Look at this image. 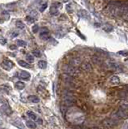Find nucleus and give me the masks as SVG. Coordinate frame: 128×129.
<instances>
[{
  "mask_svg": "<svg viewBox=\"0 0 128 129\" xmlns=\"http://www.w3.org/2000/svg\"><path fill=\"white\" fill-rule=\"evenodd\" d=\"M124 5L119 3H112L109 5L110 14L114 17H119L123 15Z\"/></svg>",
  "mask_w": 128,
  "mask_h": 129,
  "instance_id": "1",
  "label": "nucleus"
},
{
  "mask_svg": "<svg viewBox=\"0 0 128 129\" xmlns=\"http://www.w3.org/2000/svg\"><path fill=\"white\" fill-rule=\"evenodd\" d=\"M63 100H64V104L67 107H70L75 103V99L73 97L71 93H64V97H63Z\"/></svg>",
  "mask_w": 128,
  "mask_h": 129,
  "instance_id": "2",
  "label": "nucleus"
},
{
  "mask_svg": "<svg viewBox=\"0 0 128 129\" xmlns=\"http://www.w3.org/2000/svg\"><path fill=\"white\" fill-rule=\"evenodd\" d=\"M64 71L65 73L70 74V75H72V76H76V75H77L78 73H79L78 69H77L76 67L71 65V64H67V65L64 66Z\"/></svg>",
  "mask_w": 128,
  "mask_h": 129,
  "instance_id": "3",
  "label": "nucleus"
},
{
  "mask_svg": "<svg viewBox=\"0 0 128 129\" xmlns=\"http://www.w3.org/2000/svg\"><path fill=\"white\" fill-rule=\"evenodd\" d=\"M1 110L5 115H10L11 114V112H12V111H11L8 103H7L6 100H3V99L1 100Z\"/></svg>",
  "mask_w": 128,
  "mask_h": 129,
  "instance_id": "4",
  "label": "nucleus"
},
{
  "mask_svg": "<svg viewBox=\"0 0 128 129\" xmlns=\"http://www.w3.org/2000/svg\"><path fill=\"white\" fill-rule=\"evenodd\" d=\"M105 65L108 69H111V70L121 69V66L119 65V64L115 61H112V60H108V61H106L105 63Z\"/></svg>",
  "mask_w": 128,
  "mask_h": 129,
  "instance_id": "5",
  "label": "nucleus"
},
{
  "mask_svg": "<svg viewBox=\"0 0 128 129\" xmlns=\"http://www.w3.org/2000/svg\"><path fill=\"white\" fill-rule=\"evenodd\" d=\"M40 38L42 40H48L51 38L49 36V31L47 28H42L40 32Z\"/></svg>",
  "mask_w": 128,
  "mask_h": 129,
  "instance_id": "6",
  "label": "nucleus"
},
{
  "mask_svg": "<svg viewBox=\"0 0 128 129\" xmlns=\"http://www.w3.org/2000/svg\"><path fill=\"white\" fill-rule=\"evenodd\" d=\"M13 66H14V63L9 59H5V60H3V62H2V67H3L5 70H7V71L11 70Z\"/></svg>",
  "mask_w": 128,
  "mask_h": 129,
  "instance_id": "7",
  "label": "nucleus"
},
{
  "mask_svg": "<svg viewBox=\"0 0 128 129\" xmlns=\"http://www.w3.org/2000/svg\"><path fill=\"white\" fill-rule=\"evenodd\" d=\"M81 60L80 59L79 57H72L71 59L69 60V64L71 65L74 66V67L77 68L79 67L80 65H81Z\"/></svg>",
  "mask_w": 128,
  "mask_h": 129,
  "instance_id": "8",
  "label": "nucleus"
},
{
  "mask_svg": "<svg viewBox=\"0 0 128 129\" xmlns=\"http://www.w3.org/2000/svg\"><path fill=\"white\" fill-rule=\"evenodd\" d=\"M116 124H117V123H116L114 120H112L111 118V119H106V120L103 121V125L107 128H113V127H115Z\"/></svg>",
  "mask_w": 128,
  "mask_h": 129,
  "instance_id": "9",
  "label": "nucleus"
},
{
  "mask_svg": "<svg viewBox=\"0 0 128 129\" xmlns=\"http://www.w3.org/2000/svg\"><path fill=\"white\" fill-rule=\"evenodd\" d=\"M62 79L64 80L66 83H68V84H72V83H73V82H74V79H73V76L70 75V74H68V73L63 74Z\"/></svg>",
  "mask_w": 128,
  "mask_h": 129,
  "instance_id": "10",
  "label": "nucleus"
},
{
  "mask_svg": "<svg viewBox=\"0 0 128 129\" xmlns=\"http://www.w3.org/2000/svg\"><path fill=\"white\" fill-rule=\"evenodd\" d=\"M30 77H31L30 73L27 71H21L20 73H19V77L23 80H26V81H27V80L30 79Z\"/></svg>",
  "mask_w": 128,
  "mask_h": 129,
  "instance_id": "11",
  "label": "nucleus"
},
{
  "mask_svg": "<svg viewBox=\"0 0 128 129\" xmlns=\"http://www.w3.org/2000/svg\"><path fill=\"white\" fill-rule=\"evenodd\" d=\"M13 125H15V127H17L19 129H24V125L22 123V121H21L19 119H16V120H13L12 122Z\"/></svg>",
  "mask_w": 128,
  "mask_h": 129,
  "instance_id": "12",
  "label": "nucleus"
},
{
  "mask_svg": "<svg viewBox=\"0 0 128 129\" xmlns=\"http://www.w3.org/2000/svg\"><path fill=\"white\" fill-rule=\"evenodd\" d=\"M81 69L84 70V71H86V72H90L92 71V66L89 62H85V63H82L81 64Z\"/></svg>",
  "mask_w": 128,
  "mask_h": 129,
  "instance_id": "13",
  "label": "nucleus"
},
{
  "mask_svg": "<svg viewBox=\"0 0 128 129\" xmlns=\"http://www.w3.org/2000/svg\"><path fill=\"white\" fill-rule=\"evenodd\" d=\"M118 115H119V117L121 119H127V112L126 110H123V109L122 108H119V110L117 111Z\"/></svg>",
  "mask_w": 128,
  "mask_h": 129,
  "instance_id": "14",
  "label": "nucleus"
},
{
  "mask_svg": "<svg viewBox=\"0 0 128 129\" xmlns=\"http://www.w3.org/2000/svg\"><path fill=\"white\" fill-rule=\"evenodd\" d=\"M110 82H111V83L113 84V85H119V84L120 83V79L118 76L115 75V76H112V77H111Z\"/></svg>",
  "mask_w": 128,
  "mask_h": 129,
  "instance_id": "15",
  "label": "nucleus"
},
{
  "mask_svg": "<svg viewBox=\"0 0 128 129\" xmlns=\"http://www.w3.org/2000/svg\"><path fill=\"white\" fill-rule=\"evenodd\" d=\"M92 60H93L94 63L96 64H101L102 63V59L100 56H98L97 55H94L92 56Z\"/></svg>",
  "mask_w": 128,
  "mask_h": 129,
  "instance_id": "16",
  "label": "nucleus"
},
{
  "mask_svg": "<svg viewBox=\"0 0 128 129\" xmlns=\"http://www.w3.org/2000/svg\"><path fill=\"white\" fill-rule=\"evenodd\" d=\"M122 16H123V19H125L126 21L128 22V5H124L123 13Z\"/></svg>",
  "mask_w": 128,
  "mask_h": 129,
  "instance_id": "17",
  "label": "nucleus"
},
{
  "mask_svg": "<svg viewBox=\"0 0 128 129\" xmlns=\"http://www.w3.org/2000/svg\"><path fill=\"white\" fill-rule=\"evenodd\" d=\"M50 14L52 15H56L58 14V8H57V7H56L55 5H52V6H51V7H50Z\"/></svg>",
  "mask_w": 128,
  "mask_h": 129,
  "instance_id": "18",
  "label": "nucleus"
},
{
  "mask_svg": "<svg viewBox=\"0 0 128 129\" xmlns=\"http://www.w3.org/2000/svg\"><path fill=\"white\" fill-rule=\"evenodd\" d=\"M28 100L31 102V103H38L40 102V99L37 96H35V95H30V96H28Z\"/></svg>",
  "mask_w": 128,
  "mask_h": 129,
  "instance_id": "19",
  "label": "nucleus"
},
{
  "mask_svg": "<svg viewBox=\"0 0 128 129\" xmlns=\"http://www.w3.org/2000/svg\"><path fill=\"white\" fill-rule=\"evenodd\" d=\"M120 108L123 109V110L127 111L128 110V101L127 100H122L120 103Z\"/></svg>",
  "mask_w": 128,
  "mask_h": 129,
  "instance_id": "20",
  "label": "nucleus"
},
{
  "mask_svg": "<svg viewBox=\"0 0 128 129\" xmlns=\"http://www.w3.org/2000/svg\"><path fill=\"white\" fill-rule=\"evenodd\" d=\"M25 87V84L23 82H17L16 83H15V88H16L17 90H21L24 89Z\"/></svg>",
  "mask_w": 128,
  "mask_h": 129,
  "instance_id": "21",
  "label": "nucleus"
},
{
  "mask_svg": "<svg viewBox=\"0 0 128 129\" xmlns=\"http://www.w3.org/2000/svg\"><path fill=\"white\" fill-rule=\"evenodd\" d=\"M10 18V15L7 11H3L1 13V19L2 20H8Z\"/></svg>",
  "mask_w": 128,
  "mask_h": 129,
  "instance_id": "22",
  "label": "nucleus"
},
{
  "mask_svg": "<svg viewBox=\"0 0 128 129\" xmlns=\"http://www.w3.org/2000/svg\"><path fill=\"white\" fill-rule=\"evenodd\" d=\"M15 26H16V28L18 29H20V30H23V29H24V28H25L23 23L20 20H17L16 21V23H15Z\"/></svg>",
  "mask_w": 128,
  "mask_h": 129,
  "instance_id": "23",
  "label": "nucleus"
},
{
  "mask_svg": "<svg viewBox=\"0 0 128 129\" xmlns=\"http://www.w3.org/2000/svg\"><path fill=\"white\" fill-rule=\"evenodd\" d=\"M38 67L40 68V69H46L47 62L44 61V60H40V61L38 62Z\"/></svg>",
  "mask_w": 128,
  "mask_h": 129,
  "instance_id": "24",
  "label": "nucleus"
},
{
  "mask_svg": "<svg viewBox=\"0 0 128 129\" xmlns=\"http://www.w3.org/2000/svg\"><path fill=\"white\" fill-rule=\"evenodd\" d=\"M26 125L29 128H31V129H34L36 128V124H35L33 121H31V120H27L26 122Z\"/></svg>",
  "mask_w": 128,
  "mask_h": 129,
  "instance_id": "25",
  "label": "nucleus"
},
{
  "mask_svg": "<svg viewBox=\"0 0 128 129\" xmlns=\"http://www.w3.org/2000/svg\"><path fill=\"white\" fill-rule=\"evenodd\" d=\"M27 115H28V117H30L31 120H38V119H37L36 115H35L34 112H32V111H27Z\"/></svg>",
  "mask_w": 128,
  "mask_h": 129,
  "instance_id": "26",
  "label": "nucleus"
},
{
  "mask_svg": "<svg viewBox=\"0 0 128 129\" xmlns=\"http://www.w3.org/2000/svg\"><path fill=\"white\" fill-rule=\"evenodd\" d=\"M79 15H81V17H82V18H84V19L89 18V14L85 10H81V11H80Z\"/></svg>",
  "mask_w": 128,
  "mask_h": 129,
  "instance_id": "27",
  "label": "nucleus"
},
{
  "mask_svg": "<svg viewBox=\"0 0 128 129\" xmlns=\"http://www.w3.org/2000/svg\"><path fill=\"white\" fill-rule=\"evenodd\" d=\"M34 55H31V54H27L26 56V60L28 63H33L35 60V58H34Z\"/></svg>",
  "mask_w": 128,
  "mask_h": 129,
  "instance_id": "28",
  "label": "nucleus"
},
{
  "mask_svg": "<svg viewBox=\"0 0 128 129\" xmlns=\"http://www.w3.org/2000/svg\"><path fill=\"white\" fill-rule=\"evenodd\" d=\"M18 63H19V64L20 66H22V67H24V68H29V67H30L29 64L27 63L26 61H24V60H19V61H18Z\"/></svg>",
  "mask_w": 128,
  "mask_h": 129,
  "instance_id": "29",
  "label": "nucleus"
},
{
  "mask_svg": "<svg viewBox=\"0 0 128 129\" xmlns=\"http://www.w3.org/2000/svg\"><path fill=\"white\" fill-rule=\"evenodd\" d=\"M103 30L107 32H112V31H113V27L111 26V25H105V26L103 27Z\"/></svg>",
  "mask_w": 128,
  "mask_h": 129,
  "instance_id": "30",
  "label": "nucleus"
},
{
  "mask_svg": "<svg viewBox=\"0 0 128 129\" xmlns=\"http://www.w3.org/2000/svg\"><path fill=\"white\" fill-rule=\"evenodd\" d=\"M32 54L35 56H36V57H40L41 56V52H40V50H39V49H35L33 51Z\"/></svg>",
  "mask_w": 128,
  "mask_h": 129,
  "instance_id": "31",
  "label": "nucleus"
},
{
  "mask_svg": "<svg viewBox=\"0 0 128 129\" xmlns=\"http://www.w3.org/2000/svg\"><path fill=\"white\" fill-rule=\"evenodd\" d=\"M118 54L122 56H124V57H126V56H128V51H126V50H122V51H119V52H118Z\"/></svg>",
  "mask_w": 128,
  "mask_h": 129,
  "instance_id": "32",
  "label": "nucleus"
},
{
  "mask_svg": "<svg viewBox=\"0 0 128 129\" xmlns=\"http://www.w3.org/2000/svg\"><path fill=\"white\" fill-rule=\"evenodd\" d=\"M17 44H18V45H19V46H21V47H25V46L27 45L26 42L23 41V40H17Z\"/></svg>",
  "mask_w": 128,
  "mask_h": 129,
  "instance_id": "33",
  "label": "nucleus"
},
{
  "mask_svg": "<svg viewBox=\"0 0 128 129\" xmlns=\"http://www.w3.org/2000/svg\"><path fill=\"white\" fill-rule=\"evenodd\" d=\"M31 29H32V32H33L36 33L39 31V25L38 24H34L32 26V28H31Z\"/></svg>",
  "mask_w": 128,
  "mask_h": 129,
  "instance_id": "34",
  "label": "nucleus"
},
{
  "mask_svg": "<svg viewBox=\"0 0 128 129\" xmlns=\"http://www.w3.org/2000/svg\"><path fill=\"white\" fill-rule=\"evenodd\" d=\"M26 19H27V22H28V23H33L35 22V19L33 18L32 16H29V15H28V16H27V17H26Z\"/></svg>",
  "mask_w": 128,
  "mask_h": 129,
  "instance_id": "35",
  "label": "nucleus"
},
{
  "mask_svg": "<svg viewBox=\"0 0 128 129\" xmlns=\"http://www.w3.org/2000/svg\"><path fill=\"white\" fill-rule=\"evenodd\" d=\"M47 7H48V4H47V3H45L44 4H42L40 8V11H41V12H43V11H45V9L47 8Z\"/></svg>",
  "mask_w": 128,
  "mask_h": 129,
  "instance_id": "36",
  "label": "nucleus"
},
{
  "mask_svg": "<svg viewBox=\"0 0 128 129\" xmlns=\"http://www.w3.org/2000/svg\"><path fill=\"white\" fill-rule=\"evenodd\" d=\"M6 43H7V40H6L5 38H3V37H1V44H3V45H4Z\"/></svg>",
  "mask_w": 128,
  "mask_h": 129,
  "instance_id": "37",
  "label": "nucleus"
},
{
  "mask_svg": "<svg viewBox=\"0 0 128 129\" xmlns=\"http://www.w3.org/2000/svg\"><path fill=\"white\" fill-rule=\"evenodd\" d=\"M17 36H19V32H14L12 34H11V37H16Z\"/></svg>",
  "mask_w": 128,
  "mask_h": 129,
  "instance_id": "38",
  "label": "nucleus"
},
{
  "mask_svg": "<svg viewBox=\"0 0 128 129\" xmlns=\"http://www.w3.org/2000/svg\"><path fill=\"white\" fill-rule=\"evenodd\" d=\"M16 48H17V47L15 45H11V46H10V49H11V50H15Z\"/></svg>",
  "mask_w": 128,
  "mask_h": 129,
  "instance_id": "39",
  "label": "nucleus"
},
{
  "mask_svg": "<svg viewBox=\"0 0 128 129\" xmlns=\"http://www.w3.org/2000/svg\"><path fill=\"white\" fill-rule=\"evenodd\" d=\"M123 129H128V124H127V125H126L125 127H124V128H123Z\"/></svg>",
  "mask_w": 128,
  "mask_h": 129,
  "instance_id": "40",
  "label": "nucleus"
}]
</instances>
